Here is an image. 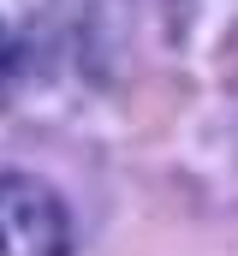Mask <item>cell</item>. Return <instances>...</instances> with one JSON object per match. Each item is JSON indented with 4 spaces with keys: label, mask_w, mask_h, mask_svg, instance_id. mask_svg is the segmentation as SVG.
Wrapping results in <instances>:
<instances>
[{
    "label": "cell",
    "mask_w": 238,
    "mask_h": 256,
    "mask_svg": "<svg viewBox=\"0 0 238 256\" xmlns=\"http://www.w3.org/2000/svg\"><path fill=\"white\" fill-rule=\"evenodd\" d=\"M0 256H66V208L48 185L0 173Z\"/></svg>",
    "instance_id": "1"
},
{
    "label": "cell",
    "mask_w": 238,
    "mask_h": 256,
    "mask_svg": "<svg viewBox=\"0 0 238 256\" xmlns=\"http://www.w3.org/2000/svg\"><path fill=\"white\" fill-rule=\"evenodd\" d=\"M0 60H6V42H0Z\"/></svg>",
    "instance_id": "2"
}]
</instances>
